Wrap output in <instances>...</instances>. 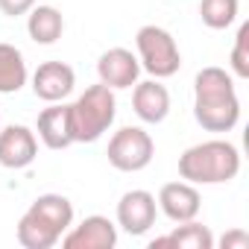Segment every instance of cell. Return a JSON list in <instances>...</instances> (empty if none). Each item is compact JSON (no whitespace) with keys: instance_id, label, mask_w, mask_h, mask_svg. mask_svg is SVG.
<instances>
[{"instance_id":"6da1fadb","label":"cell","mask_w":249,"mask_h":249,"mask_svg":"<svg viewBox=\"0 0 249 249\" xmlns=\"http://www.w3.org/2000/svg\"><path fill=\"white\" fill-rule=\"evenodd\" d=\"M240 173V153L229 141H202L179 156V176L191 185H223Z\"/></svg>"},{"instance_id":"7a4b0ae2","label":"cell","mask_w":249,"mask_h":249,"mask_svg":"<svg viewBox=\"0 0 249 249\" xmlns=\"http://www.w3.org/2000/svg\"><path fill=\"white\" fill-rule=\"evenodd\" d=\"M68 114H71L73 144H91L114 123V114H117L114 91L103 82L91 85L85 88V94L76 97V103L68 106Z\"/></svg>"},{"instance_id":"3957f363","label":"cell","mask_w":249,"mask_h":249,"mask_svg":"<svg viewBox=\"0 0 249 249\" xmlns=\"http://www.w3.org/2000/svg\"><path fill=\"white\" fill-rule=\"evenodd\" d=\"M135 47H138L141 68L156 79H167L182 68V53L176 47V38L167 30L156 27V24H147V27L138 30Z\"/></svg>"},{"instance_id":"277c9868","label":"cell","mask_w":249,"mask_h":249,"mask_svg":"<svg viewBox=\"0 0 249 249\" xmlns=\"http://www.w3.org/2000/svg\"><path fill=\"white\" fill-rule=\"evenodd\" d=\"M108 164L120 173H138L144 170L153 156H156V144L150 138V132H144L141 126H123L111 135L108 141Z\"/></svg>"},{"instance_id":"5b68a950","label":"cell","mask_w":249,"mask_h":249,"mask_svg":"<svg viewBox=\"0 0 249 249\" xmlns=\"http://www.w3.org/2000/svg\"><path fill=\"white\" fill-rule=\"evenodd\" d=\"M156 214L159 202L150 191H126L117 202V226L132 237L147 234L156 226Z\"/></svg>"},{"instance_id":"8992f818","label":"cell","mask_w":249,"mask_h":249,"mask_svg":"<svg viewBox=\"0 0 249 249\" xmlns=\"http://www.w3.org/2000/svg\"><path fill=\"white\" fill-rule=\"evenodd\" d=\"M114 243H117V229L103 214H91L79 226L62 234L65 249H114Z\"/></svg>"},{"instance_id":"52a82bcc","label":"cell","mask_w":249,"mask_h":249,"mask_svg":"<svg viewBox=\"0 0 249 249\" xmlns=\"http://www.w3.org/2000/svg\"><path fill=\"white\" fill-rule=\"evenodd\" d=\"M97 73H100V82L108 85L111 91L114 88H132L138 82V73H141V62L132 50L126 47H111L100 56L97 62Z\"/></svg>"},{"instance_id":"ba28073f","label":"cell","mask_w":249,"mask_h":249,"mask_svg":"<svg viewBox=\"0 0 249 249\" xmlns=\"http://www.w3.org/2000/svg\"><path fill=\"white\" fill-rule=\"evenodd\" d=\"M38 156V141L36 132L30 126H21V123H12L0 132V164L9 170H21L30 167Z\"/></svg>"},{"instance_id":"9c48e42d","label":"cell","mask_w":249,"mask_h":249,"mask_svg":"<svg viewBox=\"0 0 249 249\" xmlns=\"http://www.w3.org/2000/svg\"><path fill=\"white\" fill-rule=\"evenodd\" d=\"M76 85V73L65 62H41L33 73V91L44 103H59L65 100Z\"/></svg>"},{"instance_id":"30bf717a","label":"cell","mask_w":249,"mask_h":249,"mask_svg":"<svg viewBox=\"0 0 249 249\" xmlns=\"http://www.w3.org/2000/svg\"><path fill=\"white\" fill-rule=\"evenodd\" d=\"M199 191L191 185V182H167L161 191H159V208L164 211L167 220L173 223H188V220H196L199 214Z\"/></svg>"},{"instance_id":"8fae6325","label":"cell","mask_w":249,"mask_h":249,"mask_svg":"<svg viewBox=\"0 0 249 249\" xmlns=\"http://www.w3.org/2000/svg\"><path fill=\"white\" fill-rule=\"evenodd\" d=\"M237 91H234V79L231 73H226L223 68H202L194 79V106H223V103H234Z\"/></svg>"},{"instance_id":"7c38bea8","label":"cell","mask_w":249,"mask_h":249,"mask_svg":"<svg viewBox=\"0 0 249 249\" xmlns=\"http://www.w3.org/2000/svg\"><path fill=\"white\" fill-rule=\"evenodd\" d=\"M132 108L144 123H161L170 111V91L159 82V79H147V82H135L132 91Z\"/></svg>"},{"instance_id":"4fadbf2b","label":"cell","mask_w":249,"mask_h":249,"mask_svg":"<svg viewBox=\"0 0 249 249\" xmlns=\"http://www.w3.org/2000/svg\"><path fill=\"white\" fill-rule=\"evenodd\" d=\"M38 138H41L44 147H50V150H65V147L73 144L68 106L50 103V108H44V111L38 114Z\"/></svg>"},{"instance_id":"5bb4252c","label":"cell","mask_w":249,"mask_h":249,"mask_svg":"<svg viewBox=\"0 0 249 249\" xmlns=\"http://www.w3.org/2000/svg\"><path fill=\"white\" fill-rule=\"evenodd\" d=\"M27 33L36 44H56L65 33V18L56 6H33L27 18Z\"/></svg>"},{"instance_id":"9a60e30c","label":"cell","mask_w":249,"mask_h":249,"mask_svg":"<svg viewBox=\"0 0 249 249\" xmlns=\"http://www.w3.org/2000/svg\"><path fill=\"white\" fill-rule=\"evenodd\" d=\"M161 246H176V249H214V234L208 231V226L188 220L179 223V229H173L167 237H156L150 243V249H161Z\"/></svg>"},{"instance_id":"2e32d148","label":"cell","mask_w":249,"mask_h":249,"mask_svg":"<svg viewBox=\"0 0 249 249\" xmlns=\"http://www.w3.org/2000/svg\"><path fill=\"white\" fill-rule=\"evenodd\" d=\"M30 211L36 217H41L47 226H53L59 234H65L71 226H73V205L68 196L62 194H41L38 199H33Z\"/></svg>"},{"instance_id":"e0dca14e","label":"cell","mask_w":249,"mask_h":249,"mask_svg":"<svg viewBox=\"0 0 249 249\" xmlns=\"http://www.w3.org/2000/svg\"><path fill=\"white\" fill-rule=\"evenodd\" d=\"M27 85V62L15 44L0 41V94H15Z\"/></svg>"},{"instance_id":"ac0fdd59","label":"cell","mask_w":249,"mask_h":249,"mask_svg":"<svg viewBox=\"0 0 249 249\" xmlns=\"http://www.w3.org/2000/svg\"><path fill=\"white\" fill-rule=\"evenodd\" d=\"M59 240H62V234L27 208V214L18 223V243L24 249H53Z\"/></svg>"},{"instance_id":"d6986e66","label":"cell","mask_w":249,"mask_h":249,"mask_svg":"<svg viewBox=\"0 0 249 249\" xmlns=\"http://www.w3.org/2000/svg\"><path fill=\"white\" fill-rule=\"evenodd\" d=\"M194 117L208 132H231L240 120V100L223 106H194Z\"/></svg>"},{"instance_id":"ffe728a7","label":"cell","mask_w":249,"mask_h":249,"mask_svg":"<svg viewBox=\"0 0 249 249\" xmlns=\"http://www.w3.org/2000/svg\"><path fill=\"white\" fill-rule=\"evenodd\" d=\"M240 0H199V18L208 30H226L237 21Z\"/></svg>"},{"instance_id":"44dd1931","label":"cell","mask_w":249,"mask_h":249,"mask_svg":"<svg viewBox=\"0 0 249 249\" xmlns=\"http://www.w3.org/2000/svg\"><path fill=\"white\" fill-rule=\"evenodd\" d=\"M231 71L240 79H249V24H240L231 50Z\"/></svg>"},{"instance_id":"7402d4cb","label":"cell","mask_w":249,"mask_h":249,"mask_svg":"<svg viewBox=\"0 0 249 249\" xmlns=\"http://www.w3.org/2000/svg\"><path fill=\"white\" fill-rule=\"evenodd\" d=\"M33 6H36V0H0V12H3V15H9V18L27 15Z\"/></svg>"},{"instance_id":"603a6c76","label":"cell","mask_w":249,"mask_h":249,"mask_svg":"<svg viewBox=\"0 0 249 249\" xmlns=\"http://www.w3.org/2000/svg\"><path fill=\"white\" fill-rule=\"evenodd\" d=\"M220 246H223V249H249V234H246L243 229H234V231L223 234Z\"/></svg>"}]
</instances>
